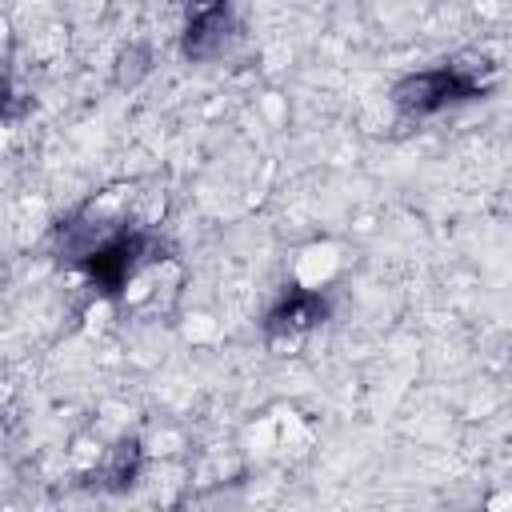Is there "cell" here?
<instances>
[{
	"label": "cell",
	"instance_id": "6da1fadb",
	"mask_svg": "<svg viewBox=\"0 0 512 512\" xmlns=\"http://www.w3.org/2000/svg\"><path fill=\"white\" fill-rule=\"evenodd\" d=\"M484 72H488V60H452V64H440V68H428V72H412L396 84V104L400 112L408 116H432L448 104H460V100H476L484 92Z\"/></svg>",
	"mask_w": 512,
	"mask_h": 512
},
{
	"label": "cell",
	"instance_id": "7a4b0ae2",
	"mask_svg": "<svg viewBox=\"0 0 512 512\" xmlns=\"http://www.w3.org/2000/svg\"><path fill=\"white\" fill-rule=\"evenodd\" d=\"M156 252H160L156 236H148V232H116L112 240H104L84 260V268H88V276H92V284L100 292H120L140 272V264L156 260Z\"/></svg>",
	"mask_w": 512,
	"mask_h": 512
},
{
	"label": "cell",
	"instance_id": "3957f363",
	"mask_svg": "<svg viewBox=\"0 0 512 512\" xmlns=\"http://www.w3.org/2000/svg\"><path fill=\"white\" fill-rule=\"evenodd\" d=\"M232 36V4L228 0H192L188 4V24H184V56L188 60H212L224 52Z\"/></svg>",
	"mask_w": 512,
	"mask_h": 512
},
{
	"label": "cell",
	"instance_id": "277c9868",
	"mask_svg": "<svg viewBox=\"0 0 512 512\" xmlns=\"http://www.w3.org/2000/svg\"><path fill=\"white\" fill-rule=\"evenodd\" d=\"M324 316H328V300H324L320 292H312V288H292V292H284V296L276 300V308L268 312L264 332H268V340H296V336L312 332Z\"/></svg>",
	"mask_w": 512,
	"mask_h": 512
},
{
	"label": "cell",
	"instance_id": "5b68a950",
	"mask_svg": "<svg viewBox=\"0 0 512 512\" xmlns=\"http://www.w3.org/2000/svg\"><path fill=\"white\" fill-rule=\"evenodd\" d=\"M140 460H144L140 440H120L116 448H108V456H104V464L96 472L100 476V488H108V492L128 488L136 480V472H140Z\"/></svg>",
	"mask_w": 512,
	"mask_h": 512
},
{
	"label": "cell",
	"instance_id": "8992f818",
	"mask_svg": "<svg viewBox=\"0 0 512 512\" xmlns=\"http://www.w3.org/2000/svg\"><path fill=\"white\" fill-rule=\"evenodd\" d=\"M144 72H148V48H128L120 56V64H116V84L120 88H132Z\"/></svg>",
	"mask_w": 512,
	"mask_h": 512
}]
</instances>
